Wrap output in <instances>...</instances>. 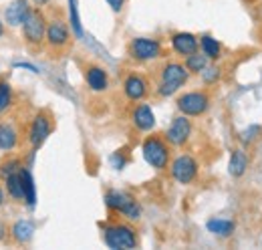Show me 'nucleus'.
I'll list each match as a JSON object with an SVG mask.
<instances>
[{"label":"nucleus","mask_w":262,"mask_h":250,"mask_svg":"<svg viewBox=\"0 0 262 250\" xmlns=\"http://www.w3.org/2000/svg\"><path fill=\"white\" fill-rule=\"evenodd\" d=\"M14 103V91L6 77H0V115L6 113Z\"/></svg>","instance_id":"393cba45"},{"label":"nucleus","mask_w":262,"mask_h":250,"mask_svg":"<svg viewBox=\"0 0 262 250\" xmlns=\"http://www.w3.org/2000/svg\"><path fill=\"white\" fill-rule=\"evenodd\" d=\"M200 51H202L210 61H218V59L222 57V45H220L214 36H210V34L200 36Z\"/></svg>","instance_id":"6ab92c4d"},{"label":"nucleus","mask_w":262,"mask_h":250,"mask_svg":"<svg viewBox=\"0 0 262 250\" xmlns=\"http://www.w3.org/2000/svg\"><path fill=\"white\" fill-rule=\"evenodd\" d=\"M246 168H248V157L244 156V152L240 150H234L228 161V172L232 178H242L246 174Z\"/></svg>","instance_id":"aec40b11"},{"label":"nucleus","mask_w":262,"mask_h":250,"mask_svg":"<svg viewBox=\"0 0 262 250\" xmlns=\"http://www.w3.org/2000/svg\"><path fill=\"white\" fill-rule=\"evenodd\" d=\"M4 234H6V228H4V224H2V222H0V240H2V238H4Z\"/></svg>","instance_id":"2f4dec72"},{"label":"nucleus","mask_w":262,"mask_h":250,"mask_svg":"<svg viewBox=\"0 0 262 250\" xmlns=\"http://www.w3.org/2000/svg\"><path fill=\"white\" fill-rule=\"evenodd\" d=\"M190 79V71L184 62L180 61H165L158 69V85H156V95L158 97H171L178 93Z\"/></svg>","instance_id":"f257e3e1"},{"label":"nucleus","mask_w":262,"mask_h":250,"mask_svg":"<svg viewBox=\"0 0 262 250\" xmlns=\"http://www.w3.org/2000/svg\"><path fill=\"white\" fill-rule=\"evenodd\" d=\"M83 77H85L89 91L93 93H105L109 89V75L97 62H87L83 69Z\"/></svg>","instance_id":"ddd939ff"},{"label":"nucleus","mask_w":262,"mask_h":250,"mask_svg":"<svg viewBox=\"0 0 262 250\" xmlns=\"http://www.w3.org/2000/svg\"><path fill=\"white\" fill-rule=\"evenodd\" d=\"M127 57L135 62H151L164 57V45L160 38L135 36L127 43Z\"/></svg>","instance_id":"423d86ee"},{"label":"nucleus","mask_w":262,"mask_h":250,"mask_svg":"<svg viewBox=\"0 0 262 250\" xmlns=\"http://www.w3.org/2000/svg\"><path fill=\"white\" fill-rule=\"evenodd\" d=\"M206 226H208V230H210L212 234L222 236V238L232 236V234H234V228H236V224H234L232 220H224V218H212Z\"/></svg>","instance_id":"4be33fe9"},{"label":"nucleus","mask_w":262,"mask_h":250,"mask_svg":"<svg viewBox=\"0 0 262 250\" xmlns=\"http://www.w3.org/2000/svg\"><path fill=\"white\" fill-rule=\"evenodd\" d=\"M45 45L55 55H63L65 51H69V47L73 45V34H71V29H69V25H67V20L63 16L49 18Z\"/></svg>","instance_id":"6e6552de"},{"label":"nucleus","mask_w":262,"mask_h":250,"mask_svg":"<svg viewBox=\"0 0 262 250\" xmlns=\"http://www.w3.org/2000/svg\"><path fill=\"white\" fill-rule=\"evenodd\" d=\"M10 236L16 244H29L34 236V224L31 220H18L10 226Z\"/></svg>","instance_id":"f3484780"},{"label":"nucleus","mask_w":262,"mask_h":250,"mask_svg":"<svg viewBox=\"0 0 262 250\" xmlns=\"http://www.w3.org/2000/svg\"><path fill=\"white\" fill-rule=\"evenodd\" d=\"M69 4H71V27H73V31L77 36H81L83 34V29H81V23H79V12H77V0H69Z\"/></svg>","instance_id":"cd10ccee"},{"label":"nucleus","mask_w":262,"mask_h":250,"mask_svg":"<svg viewBox=\"0 0 262 250\" xmlns=\"http://www.w3.org/2000/svg\"><path fill=\"white\" fill-rule=\"evenodd\" d=\"M2 36H4V23L0 20V38H2Z\"/></svg>","instance_id":"72a5a7b5"},{"label":"nucleus","mask_w":262,"mask_h":250,"mask_svg":"<svg viewBox=\"0 0 262 250\" xmlns=\"http://www.w3.org/2000/svg\"><path fill=\"white\" fill-rule=\"evenodd\" d=\"M6 180V194L16 200V202H25V192H23V180H20V172H14L10 176L4 178Z\"/></svg>","instance_id":"412c9836"},{"label":"nucleus","mask_w":262,"mask_h":250,"mask_svg":"<svg viewBox=\"0 0 262 250\" xmlns=\"http://www.w3.org/2000/svg\"><path fill=\"white\" fill-rule=\"evenodd\" d=\"M2 204H4V190L0 187V208H2Z\"/></svg>","instance_id":"473e14b6"},{"label":"nucleus","mask_w":262,"mask_h":250,"mask_svg":"<svg viewBox=\"0 0 262 250\" xmlns=\"http://www.w3.org/2000/svg\"><path fill=\"white\" fill-rule=\"evenodd\" d=\"M105 2L109 4V8H111L113 12H121L123 6H125V0H105Z\"/></svg>","instance_id":"c756f323"},{"label":"nucleus","mask_w":262,"mask_h":250,"mask_svg":"<svg viewBox=\"0 0 262 250\" xmlns=\"http://www.w3.org/2000/svg\"><path fill=\"white\" fill-rule=\"evenodd\" d=\"M141 154H143V159L147 161V165H151L158 172L169 168L171 163V145L165 139V135H160V133H151L143 139Z\"/></svg>","instance_id":"f03ea898"},{"label":"nucleus","mask_w":262,"mask_h":250,"mask_svg":"<svg viewBox=\"0 0 262 250\" xmlns=\"http://www.w3.org/2000/svg\"><path fill=\"white\" fill-rule=\"evenodd\" d=\"M220 77H222V71H220V67H216V65H208V67L202 71V81H204L206 87L216 85V83L220 81Z\"/></svg>","instance_id":"a878e982"},{"label":"nucleus","mask_w":262,"mask_h":250,"mask_svg":"<svg viewBox=\"0 0 262 250\" xmlns=\"http://www.w3.org/2000/svg\"><path fill=\"white\" fill-rule=\"evenodd\" d=\"M53 129H55V115L49 109H40L33 117V121L29 125V133H27L33 152H36L47 141V137L53 133Z\"/></svg>","instance_id":"1a4fd4ad"},{"label":"nucleus","mask_w":262,"mask_h":250,"mask_svg":"<svg viewBox=\"0 0 262 250\" xmlns=\"http://www.w3.org/2000/svg\"><path fill=\"white\" fill-rule=\"evenodd\" d=\"M105 206L113 212L119 214L121 218L129 220V222H137L141 218V206L137 204V200L121 190H109L105 194Z\"/></svg>","instance_id":"39448f33"},{"label":"nucleus","mask_w":262,"mask_h":250,"mask_svg":"<svg viewBox=\"0 0 262 250\" xmlns=\"http://www.w3.org/2000/svg\"><path fill=\"white\" fill-rule=\"evenodd\" d=\"M23 168H25V165H23V159H20V157H8V159L2 161L0 174H2V178H6V176H10V174H14V172H20Z\"/></svg>","instance_id":"bb28decb"},{"label":"nucleus","mask_w":262,"mask_h":250,"mask_svg":"<svg viewBox=\"0 0 262 250\" xmlns=\"http://www.w3.org/2000/svg\"><path fill=\"white\" fill-rule=\"evenodd\" d=\"M184 65L188 67L190 75H202V71L210 65V59H208L202 51H196V53H192V55H188V57L184 59Z\"/></svg>","instance_id":"5701e85b"},{"label":"nucleus","mask_w":262,"mask_h":250,"mask_svg":"<svg viewBox=\"0 0 262 250\" xmlns=\"http://www.w3.org/2000/svg\"><path fill=\"white\" fill-rule=\"evenodd\" d=\"M176 107L180 113L188 115V117H202L210 111L212 107V95L208 89H198V91H186V93L178 95L176 99Z\"/></svg>","instance_id":"0eeeda50"},{"label":"nucleus","mask_w":262,"mask_h":250,"mask_svg":"<svg viewBox=\"0 0 262 250\" xmlns=\"http://www.w3.org/2000/svg\"><path fill=\"white\" fill-rule=\"evenodd\" d=\"M18 145V129L10 121H0V150L12 152Z\"/></svg>","instance_id":"a211bd4d"},{"label":"nucleus","mask_w":262,"mask_h":250,"mask_svg":"<svg viewBox=\"0 0 262 250\" xmlns=\"http://www.w3.org/2000/svg\"><path fill=\"white\" fill-rule=\"evenodd\" d=\"M131 123L137 131H151L156 127V115L147 103H135L131 111Z\"/></svg>","instance_id":"2eb2a0df"},{"label":"nucleus","mask_w":262,"mask_h":250,"mask_svg":"<svg viewBox=\"0 0 262 250\" xmlns=\"http://www.w3.org/2000/svg\"><path fill=\"white\" fill-rule=\"evenodd\" d=\"M103 242L113 250H131L137 248L139 238L135 228L127 222H109L103 228Z\"/></svg>","instance_id":"7ed1b4c3"},{"label":"nucleus","mask_w":262,"mask_h":250,"mask_svg":"<svg viewBox=\"0 0 262 250\" xmlns=\"http://www.w3.org/2000/svg\"><path fill=\"white\" fill-rule=\"evenodd\" d=\"M34 6H38V8H42V6H47V4H51V0H33Z\"/></svg>","instance_id":"7c9ffc66"},{"label":"nucleus","mask_w":262,"mask_h":250,"mask_svg":"<svg viewBox=\"0 0 262 250\" xmlns=\"http://www.w3.org/2000/svg\"><path fill=\"white\" fill-rule=\"evenodd\" d=\"M31 10H33V6H29V0H12L4 10V18L10 27H23V23L31 14Z\"/></svg>","instance_id":"dca6fc26"},{"label":"nucleus","mask_w":262,"mask_h":250,"mask_svg":"<svg viewBox=\"0 0 262 250\" xmlns=\"http://www.w3.org/2000/svg\"><path fill=\"white\" fill-rule=\"evenodd\" d=\"M47 27H49V18L42 12V8L33 6L31 14L23 23V38H25V45L31 51L42 49V45L47 40Z\"/></svg>","instance_id":"20e7f679"},{"label":"nucleus","mask_w":262,"mask_h":250,"mask_svg":"<svg viewBox=\"0 0 262 250\" xmlns=\"http://www.w3.org/2000/svg\"><path fill=\"white\" fill-rule=\"evenodd\" d=\"M192 131H194V125H192V117L180 113L171 119L169 127L165 129V139L169 141L171 148H184L190 137H192Z\"/></svg>","instance_id":"9b49d317"},{"label":"nucleus","mask_w":262,"mask_h":250,"mask_svg":"<svg viewBox=\"0 0 262 250\" xmlns=\"http://www.w3.org/2000/svg\"><path fill=\"white\" fill-rule=\"evenodd\" d=\"M169 172H171V178L182 184V186H188L192 182H196L198 172H200V163L192 154H180L171 159L169 163Z\"/></svg>","instance_id":"9d476101"},{"label":"nucleus","mask_w":262,"mask_h":250,"mask_svg":"<svg viewBox=\"0 0 262 250\" xmlns=\"http://www.w3.org/2000/svg\"><path fill=\"white\" fill-rule=\"evenodd\" d=\"M151 91V85H149V79L137 71H129L123 79V95L125 99L131 103H139V101H145L149 97Z\"/></svg>","instance_id":"f8f14e48"},{"label":"nucleus","mask_w":262,"mask_h":250,"mask_svg":"<svg viewBox=\"0 0 262 250\" xmlns=\"http://www.w3.org/2000/svg\"><path fill=\"white\" fill-rule=\"evenodd\" d=\"M0 176H2V174H0Z\"/></svg>","instance_id":"f704fd0d"},{"label":"nucleus","mask_w":262,"mask_h":250,"mask_svg":"<svg viewBox=\"0 0 262 250\" xmlns=\"http://www.w3.org/2000/svg\"><path fill=\"white\" fill-rule=\"evenodd\" d=\"M169 43H171L173 53L180 55V57H184V59L188 55L200 51V38H198L196 34H192V32H184V31L173 32L171 38H169Z\"/></svg>","instance_id":"4468645a"},{"label":"nucleus","mask_w":262,"mask_h":250,"mask_svg":"<svg viewBox=\"0 0 262 250\" xmlns=\"http://www.w3.org/2000/svg\"><path fill=\"white\" fill-rule=\"evenodd\" d=\"M121 154H123V152H117L115 156L111 157V161H113V165H115V170H123V165L127 163V159H125V157L121 156Z\"/></svg>","instance_id":"c85d7f7f"},{"label":"nucleus","mask_w":262,"mask_h":250,"mask_svg":"<svg viewBox=\"0 0 262 250\" xmlns=\"http://www.w3.org/2000/svg\"><path fill=\"white\" fill-rule=\"evenodd\" d=\"M20 180H23V192H25V202L33 208L34 202H36V187H34V180L31 170L23 168L20 170Z\"/></svg>","instance_id":"b1692460"}]
</instances>
